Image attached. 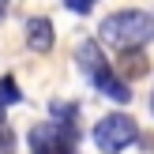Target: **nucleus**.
Here are the masks:
<instances>
[{
    "mask_svg": "<svg viewBox=\"0 0 154 154\" xmlns=\"http://www.w3.org/2000/svg\"><path fill=\"white\" fill-rule=\"evenodd\" d=\"M75 117H79V105H68V102H53V117L49 120H57V124H75Z\"/></svg>",
    "mask_w": 154,
    "mask_h": 154,
    "instance_id": "0eeeda50",
    "label": "nucleus"
},
{
    "mask_svg": "<svg viewBox=\"0 0 154 154\" xmlns=\"http://www.w3.org/2000/svg\"><path fill=\"white\" fill-rule=\"evenodd\" d=\"M135 139H139V128H135V120L128 113H105L94 124V147L102 154H120Z\"/></svg>",
    "mask_w": 154,
    "mask_h": 154,
    "instance_id": "7ed1b4c3",
    "label": "nucleus"
},
{
    "mask_svg": "<svg viewBox=\"0 0 154 154\" xmlns=\"http://www.w3.org/2000/svg\"><path fill=\"white\" fill-rule=\"evenodd\" d=\"M105 45L113 49H139L154 38V15L139 11V8H124V11H113L109 19H102V30H98Z\"/></svg>",
    "mask_w": 154,
    "mask_h": 154,
    "instance_id": "f257e3e1",
    "label": "nucleus"
},
{
    "mask_svg": "<svg viewBox=\"0 0 154 154\" xmlns=\"http://www.w3.org/2000/svg\"><path fill=\"white\" fill-rule=\"evenodd\" d=\"M75 64L87 72V79L94 83V90H102L105 98H113V102H120V105L132 102V87L113 72V64L102 57V45L98 42H83L79 53H75Z\"/></svg>",
    "mask_w": 154,
    "mask_h": 154,
    "instance_id": "f03ea898",
    "label": "nucleus"
},
{
    "mask_svg": "<svg viewBox=\"0 0 154 154\" xmlns=\"http://www.w3.org/2000/svg\"><path fill=\"white\" fill-rule=\"evenodd\" d=\"M150 109H154V94H150Z\"/></svg>",
    "mask_w": 154,
    "mask_h": 154,
    "instance_id": "9b49d317",
    "label": "nucleus"
},
{
    "mask_svg": "<svg viewBox=\"0 0 154 154\" xmlns=\"http://www.w3.org/2000/svg\"><path fill=\"white\" fill-rule=\"evenodd\" d=\"M94 4H98V0H64V8H68V11H75V15H87Z\"/></svg>",
    "mask_w": 154,
    "mask_h": 154,
    "instance_id": "9d476101",
    "label": "nucleus"
},
{
    "mask_svg": "<svg viewBox=\"0 0 154 154\" xmlns=\"http://www.w3.org/2000/svg\"><path fill=\"white\" fill-rule=\"evenodd\" d=\"M30 154H75V124H45L30 128Z\"/></svg>",
    "mask_w": 154,
    "mask_h": 154,
    "instance_id": "20e7f679",
    "label": "nucleus"
},
{
    "mask_svg": "<svg viewBox=\"0 0 154 154\" xmlns=\"http://www.w3.org/2000/svg\"><path fill=\"white\" fill-rule=\"evenodd\" d=\"M0 154H15V132L8 124H0Z\"/></svg>",
    "mask_w": 154,
    "mask_h": 154,
    "instance_id": "1a4fd4ad",
    "label": "nucleus"
},
{
    "mask_svg": "<svg viewBox=\"0 0 154 154\" xmlns=\"http://www.w3.org/2000/svg\"><path fill=\"white\" fill-rule=\"evenodd\" d=\"M53 42H57V30H53V23L45 19V15H38V19L26 23V45H30V53H49Z\"/></svg>",
    "mask_w": 154,
    "mask_h": 154,
    "instance_id": "39448f33",
    "label": "nucleus"
},
{
    "mask_svg": "<svg viewBox=\"0 0 154 154\" xmlns=\"http://www.w3.org/2000/svg\"><path fill=\"white\" fill-rule=\"evenodd\" d=\"M8 102H23V94H19V87H15V79L11 75H4V79H0V105H8Z\"/></svg>",
    "mask_w": 154,
    "mask_h": 154,
    "instance_id": "6e6552de",
    "label": "nucleus"
},
{
    "mask_svg": "<svg viewBox=\"0 0 154 154\" xmlns=\"http://www.w3.org/2000/svg\"><path fill=\"white\" fill-rule=\"evenodd\" d=\"M143 72H147V57H143V53L139 49H124V53H120V79H124L128 83V75H143Z\"/></svg>",
    "mask_w": 154,
    "mask_h": 154,
    "instance_id": "423d86ee",
    "label": "nucleus"
}]
</instances>
